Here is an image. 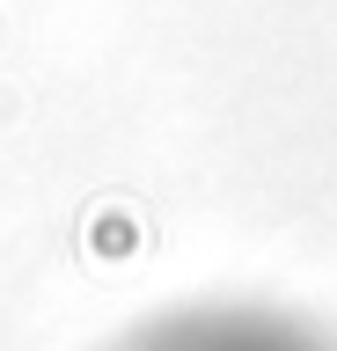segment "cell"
Here are the masks:
<instances>
[{
  "label": "cell",
  "instance_id": "cell-1",
  "mask_svg": "<svg viewBox=\"0 0 337 351\" xmlns=\"http://www.w3.org/2000/svg\"><path fill=\"white\" fill-rule=\"evenodd\" d=\"M132 351H330V344L271 307H183L154 322Z\"/></svg>",
  "mask_w": 337,
  "mask_h": 351
}]
</instances>
